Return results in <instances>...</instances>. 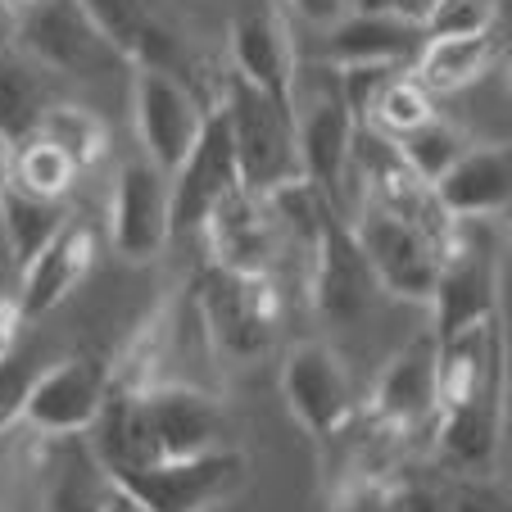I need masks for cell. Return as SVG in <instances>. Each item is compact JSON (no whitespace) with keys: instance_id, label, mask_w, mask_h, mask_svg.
Listing matches in <instances>:
<instances>
[{"instance_id":"obj_17","label":"cell","mask_w":512,"mask_h":512,"mask_svg":"<svg viewBox=\"0 0 512 512\" xmlns=\"http://www.w3.org/2000/svg\"><path fill=\"white\" fill-rule=\"evenodd\" d=\"M440 349H435L431 331H417L404 349L386 363L372 395V417L377 426L395 435H408L417 426H431L440 413Z\"/></svg>"},{"instance_id":"obj_12","label":"cell","mask_w":512,"mask_h":512,"mask_svg":"<svg viewBox=\"0 0 512 512\" xmlns=\"http://www.w3.org/2000/svg\"><path fill=\"white\" fill-rule=\"evenodd\" d=\"M241 191V168H236V150L227 136L223 109H209L195 145L186 159L168 173V213H173V236L177 232H200L209 223V213Z\"/></svg>"},{"instance_id":"obj_22","label":"cell","mask_w":512,"mask_h":512,"mask_svg":"<svg viewBox=\"0 0 512 512\" xmlns=\"http://www.w3.org/2000/svg\"><path fill=\"white\" fill-rule=\"evenodd\" d=\"M503 41L499 32H476V37H435L422 46V55L413 59V82L426 96H449V91H467L472 82H481L494 68Z\"/></svg>"},{"instance_id":"obj_36","label":"cell","mask_w":512,"mask_h":512,"mask_svg":"<svg viewBox=\"0 0 512 512\" xmlns=\"http://www.w3.org/2000/svg\"><path fill=\"white\" fill-rule=\"evenodd\" d=\"M19 19H23V0H0V50H14Z\"/></svg>"},{"instance_id":"obj_10","label":"cell","mask_w":512,"mask_h":512,"mask_svg":"<svg viewBox=\"0 0 512 512\" xmlns=\"http://www.w3.org/2000/svg\"><path fill=\"white\" fill-rule=\"evenodd\" d=\"M281 395L290 417L318 440L340 435L358 413L354 377L327 340H300L281 358Z\"/></svg>"},{"instance_id":"obj_4","label":"cell","mask_w":512,"mask_h":512,"mask_svg":"<svg viewBox=\"0 0 512 512\" xmlns=\"http://www.w3.org/2000/svg\"><path fill=\"white\" fill-rule=\"evenodd\" d=\"M245 472H250V463L232 445L191 458H155V463L114 472L109 481L132 503H141L145 512H213L241 490Z\"/></svg>"},{"instance_id":"obj_23","label":"cell","mask_w":512,"mask_h":512,"mask_svg":"<svg viewBox=\"0 0 512 512\" xmlns=\"http://www.w3.org/2000/svg\"><path fill=\"white\" fill-rule=\"evenodd\" d=\"M68 227V204L50 195H32L19 182H0V232L14 254V268H28L50 241Z\"/></svg>"},{"instance_id":"obj_37","label":"cell","mask_w":512,"mask_h":512,"mask_svg":"<svg viewBox=\"0 0 512 512\" xmlns=\"http://www.w3.org/2000/svg\"><path fill=\"white\" fill-rule=\"evenodd\" d=\"M105 512H145V508H141V503H132L114 481H109V503H105Z\"/></svg>"},{"instance_id":"obj_38","label":"cell","mask_w":512,"mask_h":512,"mask_svg":"<svg viewBox=\"0 0 512 512\" xmlns=\"http://www.w3.org/2000/svg\"><path fill=\"white\" fill-rule=\"evenodd\" d=\"M358 10H381V5H395V0H354Z\"/></svg>"},{"instance_id":"obj_11","label":"cell","mask_w":512,"mask_h":512,"mask_svg":"<svg viewBox=\"0 0 512 512\" xmlns=\"http://www.w3.org/2000/svg\"><path fill=\"white\" fill-rule=\"evenodd\" d=\"M204 114L209 109L195 100L186 78L155 64H132V118H136V136H141L145 159L155 168L173 173L182 164L204 127Z\"/></svg>"},{"instance_id":"obj_21","label":"cell","mask_w":512,"mask_h":512,"mask_svg":"<svg viewBox=\"0 0 512 512\" xmlns=\"http://www.w3.org/2000/svg\"><path fill=\"white\" fill-rule=\"evenodd\" d=\"M435 449L454 476H494L503 445V390L467 395L435 413Z\"/></svg>"},{"instance_id":"obj_34","label":"cell","mask_w":512,"mask_h":512,"mask_svg":"<svg viewBox=\"0 0 512 512\" xmlns=\"http://www.w3.org/2000/svg\"><path fill=\"white\" fill-rule=\"evenodd\" d=\"M286 5L300 14L304 23H313V28H322V32L336 28V23L354 10V0H286Z\"/></svg>"},{"instance_id":"obj_31","label":"cell","mask_w":512,"mask_h":512,"mask_svg":"<svg viewBox=\"0 0 512 512\" xmlns=\"http://www.w3.org/2000/svg\"><path fill=\"white\" fill-rule=\"evenodd\" d=\"M37 372L41 363L32 354H23L19 345H10L0 354V431H10L23 417V399H28V386Z\"/></svg>"},{"instance_id":"obj_16","label":"cell","mask_w":512,"mask_h":512,"mask_svg":"<svg viewBox=\"0 0 512 512\" xmlns=\"http://www.w3.org/2000/svg\"><path fill=\"white\" fill-rule=\"evenodd\" d=\"M426 46V28L417 14H404L399 5L381 10H349L336 28H327V59L349 68H413V59Z\"/></svg>"},{"instance_id":"obj_13","label":"cell","mask_w":512,"mask_h":512,"mask_svg":"<svg viewBox=\"0 0 512 512\" xmlns=\"http://www.w3.org/2000/svg\"><path fill=\"white\" fill-rule=\"evenodd\" d=\"M168 241H173L168 173L136 155L118 168L114 200H109V245L123 263H155Z\"/></svg>"},{"instance_id":"obj_5","label":"cell","mask_w":512,"mask_h":512,"mask_svg":"<svg viewBox=\"0 0 512 512\" xmlns=\"http://www.w3.org/2000/svg\"><path fill=\"white\" fill-rule=\"evenodd\" d=\"M304 259H309V304L318 309L322 322H336V327L340 322H358L377 304L381 295L377 272H372L354 227H349V218L336 204L322 209L318 236H313Z\"/></svg>"},{"instance_id":"obj_30","label":"cell","mask_w":512,"mask_h":512,"mask_svg":"<svg viewBox=\"0 0 512 512\" xmlns=\"http://www.w3.org/2000/svg\"><path fill=\"white\" fill-rule=\"evenodd\" d=\"M426 28V41L435 37H476L499 23V5L494 0H431V10L417 14Z\"/></svg>"},{"instance_id":"obj_26","label":"cell","mask_w":512,"mask_h":512,"mask_svg":"<svg viewBox=\"0 0 512 512\" xmlns=\"http://www.w3.org/2000/svg\"><path fill=\"white\" fill-rule=\"evenodd\" d=\"M390 145H395L399 164L408 168V177H417V182L431 191V182H440V177L458 164V155H463L472 141H467L463 127H454L449 118L431 114V118H422L417 127H408L404 136H395Z\"/></svg>"},{"instance_id":"obj_2","label":"cell","mask_w":512,"mask_h":512,"mask_svg":"<svg viewBox=\"0 0 512 512\" xmlns=\"http://www.w3.org/2000/svg\"><path fill=\"white\" fill-rule=\"evenodd\" d=\"M358 245L368 254L372 272H377L381 295L404 304H426L440 272V254H445V236L435 223L408 218L399 209H386L377 200H363V209L349 218Z\"/></svg>"},{"instance_id":"obj_15","label":"cell","mask_w":512,"mask_h":512,"mask_svg":"<svg viewBox=\"0 0 512 512\" xmlns=\"http://www.w3.org/2000/svg\"><path fill=\"white\" fill-rule=\"evenodd\" d=\"M354 141H358V118L340 87L313 96L309 105H295L300 173L336 209L345 200V182H349V168H354Z\"/></svg>"},{"instance_id":"obj_24","label":"cell","mask_w":512,"mask_h":512,"mask_svg":"<svg viewBox=\"0 0 512 512\" xmlns=\"http://www.w3.org/2000/svg\"><path fill=\"white\" fill-rule=\"evenodd\" d=\"M109 503V476L96 463L87 435H64L55 449L41 512H105Z\"/></svg>"},{"instance_id":"obj_29","label":"cell","mask_w":512,"mask_h":512,"mask_svg":"<svg viewBox=\"0 0 512 512\" xmlns=\"http://www.w3.org/2000/svg\"><path fill=\"white\" fill-rule=\"evenodd\" d=\"M78 5L91 19V28H96L100 37L127 59V64H136L145 37H150V28H155L150 10H145V0H78Z\"/></svg>"},{"instance_id":"obj_14","label":"cell","mask_w":512,"mask_h":512,"mask_svg":"<svg viewBox=\"0 0 512 512\" xmlns=\"http://www.w3.org/2000/svg\"><path fill=\"white\" fill-rule=\"evenodd\" d=\"M200 232L209 241V254L218 268L250 272V277H272L277 259L290 250V236L281 227L272 200L259 191H245V186L209 213V223Z\"/></svg>"},{"instance_id":"obj_28","label":"cell","mask_w":512,"mask_h":512,"mask_svg":"<svg viewBox=\"0 0 512 512\" xmlns=\"http://www.w3.org/2000/svg\"><path fill=\"white\" fill-rule=\"evenodd\" d=\"M5 177L19 182L23 191H32V195L68 200V191H73V182H78L82 173L73 168V159L68 155H59L46 136H28L23 145L5 150Z\"/></svg>"},{"instance_id":"obj_7","label":"cell","mask_w":512,"mask_h":512,"mask_svg":"<svg viewBox=\"0 0 512 512\" xmlns=\"http://www.w3.org/2000/svg\"><path fill=\"white\" fill-rule=\"evenodd\" d=\"M114 386V368L96 354H68L59 363H41V372L32 377L28 399H23V426L41 435H87L91 422L100 417Z\"/></svg>"},{"instance_id":"obj_18","label":"cell","mask_w":512,"mask_h":512,"mask_svg":"<svg viewBox=\"0 0 512 512\" xmlns=\"http://www.w3.org/2000/svg\"><path fill=\"white\" fill-rule=\"evenodd\" d=\"M431 204L445 223H490L512 204V155L508 145H467L458 164L431 182Z\"/></svg>"},{"instance_id":"obj_33","label":"cell","mask_w":512,"mask_h":512,"mask_svg":"<svg viewBox=\"0 0 512 512\" xmlns=\"http://www.w3.org/2000/svg\"><path fill=\"white\" fill-rule=\"evenodd\" d=\"M449 503L454 512H508V490L494 476H454Z\"/></svg>"},{"instance_id":"obj_9","label":"cell","mask_w":512,"mask_h":512,"mask_svg":"<svg viewBox=\"0 0 512 512\" xmlns=\"http://www.w3.org/2000/svg\"><path fill=\"white\" fill-rule=\"evenodd\" d=\"M141 413L155 458H191L232 449V417L218 395L191 381H145Z\"/></svg>"},{"instance_id":"obj_6","label":"cell","mask_w":512,"mask_h":512,"mask_svg":"<svg viewBox=\"0 0 512 512\" xmlns=\"http://www.w3.org/2000/svg\"><path fill=\"white\" fill-rule=\"evenodd\" d=\"M431 336L440 340L467 336V331L485 327L499 318V263L494 250L476 236H445V254H440V272L431 286Z\"/></svg>"},{"instance_id":"obj_19","label":"cell","mask_w":512,"mask_h":512,"mask_svg":"<svg viewBox=\"0 0 512 512\" xmlns=\"http://www.w3.org/2000/svg\"><path fill=\"white\" fill-rule=\"evenodd\" d=\"M232 73L250 82L254 91L281 100L295 109V78H300V59H295V41L277 10H250L232 23Z\"/></svg>"},{"instance_id":"obj_3","label":"cell","mask_w":512,"mask_h":512,"mask_svg":"<svg viewBox=\"0 0 512 512\" xmlns=\"http://www.w3.org/2000/svg\"><path fill=\"white\" fill-rule=\"evenodd\" d=\"M195 309L209 345L223 358H263L281 327V290L277 277H250L232 268H209L195 281Z\"/></svg>"},{"instance_id":"obj_32","label":"cell","mask_w":512,"mask_h":512,"mask_svg":"<svg viewBox=\"0 0 512 512\" xmlns=\"http://www.w3.org/2000/svg\"><path fill=\"white\" fill-rule=\"evenodd\" d=\"M381 490H386L390 512H454L449 485L431 481V476H395Z\"/></svg>"},{"instance_id":"obj_1","label":"cell","mask_w":512,"mask_h":512,"mask_svg":"<svg viewBox=\"0 0 512 512\" xmlns=\"http://www.w3.org/2000/svg\"><path fill=\"white\" fill-rule=\"evenodd\" d=\"M223 123L232 136L236 168H241L245 191H277V186L304 182L300 173V145H295V109L281 100L254 91L232 73L223 91Z\"/></svg>"},{"instance_id":"obj_25","label":"cell","mask_w":512,"mask_h":512,"mask_svg":"<svg viewBox=\"0 0 512 512\" xmlns=\"http://www.w3.org/2000/svg\"><path fill=\"white\" fill-rule=\"evenodd\" d=\"M50 100L55 96L41 82V68L28 55L0 50V150H14L28 136H37Z\"/></svg>"},{"instance_id":"obj_8","label":"cell","mask_w":512,"mask_h":512,"mask_svg":"<svg viewBox=\"0 0 512 512\" xmlns=\"http://www.w3.org/2000/svg\"><path fill=\"white\" fill-rule=\"evenodd\" d=\"M14 46H23V55L37 68H55L64 78H105V73L127 64L91 28L78 0H32V10L19 19Z\"/></svg>"},{"instance_id":"obj_20","label":"cell","mask_w":512,"mask_h":512,"mask_svg":"<svg viewBox=\"0 0 512 512\" xmlns=\"http://www.w3.org/2000/svg\"><path fill=\"white\" fill-rule=\"evenodd\" d=\"M96 263V236L87 223H73L19 272V290H14V309L23 322H41L46 313H55L59 304L82 286V277Z\"/></svg>"},{"instance_id":"obj_27","label":"cell","mask_w":512,"mask_h":512,"mask_svg":"<svg viewBox=\"0 0 512 512\" xmlns=\"http://www.w3.org/2000/svg\"><path fill=\"white\" fill-rule=\"evenodd\" d=\"M37 136H46V141L55 145L59 155L73 159V168H78V173L96 168L100 159H105V150H109V132H105V123H100V118L91 114V109H82V105H64V100H50V109L41 114Z\"/></svg>"},{"instance_id":"obj_35","label":"cell","mask_w":512,"mask_h":512,"mask_svg":"<svg viewBox=\"0 0 512 512\" xmlns=\"http://www.w3.org/2000/svg\"><path fill=\"white\" fill-rule=\"evenodd\" d=\"M331 512H390V503H386L381 481H358V485H349V490L340 494Z\"/></svg>"}]
</instances>
